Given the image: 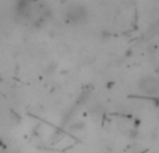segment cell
<instances>
[{"label":"cell","mask_w":159,"mask_h":153,"mask_svg":"<svg viewBox=\"0 0 159 153\" xmlns=\"http://www.w3.org/2000/svg\"><path fill=\"white\" fill-rule=\"evenodd\" d=\"M66 17L70 22H81L87 18V8L81 4H73L71 7H69L66 13Z\"/></svg>","instance_id":"cell-1"},{"label":"cell","mask_w":159,"mask_h":153,"mask_svg":"<svg viewBox=\"0 0 159 153\" xmlns=\"http://www.w3.org/2000/svg\"><path fill=\"white\" fill-rule=\"evenodd\" d=\"M85 128V123L84 121H74V123L70 125V129L71 131H81V129Z\"/></svg>","instance_id":"cell-3"},{"label":"cell","mask_w":159,"mask_h":153,"mask_svg":"<svg viewBox=\"0 0 159 153\" xmlns=\"http://www.w3.org/2000/svg\"><path fill=\"white\" fill-rule=\"evenodd\" d=\"M138 86L143 92L148 93V95H152V93H157L158 89H159V84L155 78L152 76H144V78L140 79L138 82Z\"/></svg>","instance_id":"cell-2"}]
</instances>
